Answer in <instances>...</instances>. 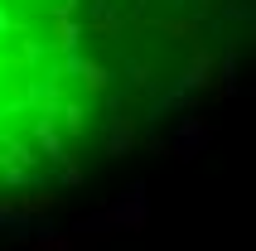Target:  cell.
Instances as JSON below:
<instances>
[{
  "label": "cell",
  "instance_id": "obj_3",
  "mask_svg": "<svg viewBox=\"0 0 256 251\" xmlns=\"http://www.w3.org/2000/svg\"><path fill=\"white\" fill-rule=\"evenodd\" d=\"M184 87H213V58L208 54H194V63L184 72Z\"/></svg>",
  "mask_w": 256,
  "mask_h": 251
},
{
  "label": "cell",
  "instance_id": "obj_1",
  "mask_svg": "<svg viewBox=\"0 0 256 251\" xmlns=\"http://www.w3.org/2000/svg\"><path fill=\"white\" fill-rule=\"evenodd\" d=\"M106 218H112V227H140L145 222V188L136 184V188H130V194L106 212Z\"/></svg>",
  "mask_w": 256,
  "mask_h": 251
},
{
  "label": "cell",
  "instance_id": "obj_5",
  "mask_svg": "<svg viewBox=\"0 0 256 251\" xmlns=\"http://www.w3.org/2000/svg\"><path fill=\"white\" fill-rule=\"evenodd\" d=\"M203 140H208V126L188 116V121L179 126V150H194V145H203Z\"/></svg>",
  "mask_w": 256,
  "mask_h": 251
},
{
  "label": "cell",
  "instance_id": "obj_4",
  "mask_svg": "<svg viewBox=\"0 0 256 251\" xmlns=\"http://www.w3.org/2000/svg\"><path fill=\"white\" fill-rule=\"evenodd\" d=\"M34 136H39V145H44L48 160H68V154H63V140H58V130H54V121H39V126H34Z\"/></svg>",
  "mask_w": 256,
  "mask_h": 251
},
{
  "label": "cell",
  "instance_id": "obj_2",
  "mask_svg": "<svg viewBox=\"0 0 256 251\" xmlns=\"http://www.w3.org/2000/svg\"><path fill=\"white\" fill-rule=\"evenodd\" d=\"M136 145V121L130 116H106V154H126Z\"/></svg>",
  "mask_w": 256,
  "mask_h": 251
}]
</instances>
